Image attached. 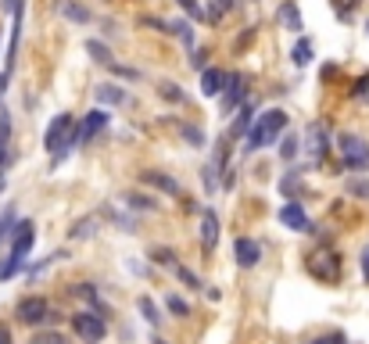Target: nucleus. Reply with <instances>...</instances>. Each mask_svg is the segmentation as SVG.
<instances>
[{
	"label": "nucleus",
	"instance_id": "f257e3e1",
	"mask_svg": "<svg viewBox=\"0 0 369 344\" xmlns=\"http://www.w3.org/2000/svg\"><path fill=\"white\" fill-rule=\"evenodd\" d=\"M284 130H287V115H284L280 108L262 111V115L255 118V126L248 130V151H262V147L276 144Z\"/></svg>",
	"mask_w": 369,
	"mask_h": 344
},
{
	"label": "nucleus",
	"instance_id": "f03ea898",
	"mask_svg": "<svg viewBox=\"0 0 369 344\" xmlns=\"http://www.w3.org/2000/svg\"><path fill=\"white\" fill-rule=\"evenodd\" d=\"M305 269H309V276L319 280V284H337V280H341V255L330 252V247H316V252H309V259H305Z\"/></svg>",
	"mask_w": 369,
	"mask_h": 344
},
{
	"label": "nucleus",
	"instance_id": "7ed1b4c3",
	"mask_svg": "<svg viewBox=\"0 0 369 344\" xmlns=\"http://www.w3.org/2000/svg\"><path fill=\"white\" fill-rule=\"evenodd\" d=\"M69 144H76V118H72V115H57L50 126H47L43 147H47L50 154H61Z\"/></svg>",
	"mask_w": 369,
	"mask_h": 344
},
{
	"label": "nucleus",
	"instance_id": "20e7f679",
	"mask_svg": "<svg viewBox=\"0 0 369 344\" xmlns=\"http://www.w3.org/2000/svg\"><path fill=\"white\" fill-rule=\"evenodd\" d=\"M72 330H76L79 340L97 344V340L108 333V323H104L101 312H76V316H72Z\"/></svg>",
	"mask_w": 369,
	"mask_h": 344
},
{
	"label": "nucleus",
	"instance_id": "39448f33",
	"mask_svg": "<svg viewBox=\"0 0 369 344\" xmlns=\"http://www.w3.org/2000/svg\"><path fill=\"white\" fill-rule=\"evenodd\" d=\"M337 151H341V162L348 165V169H355V172H365L369 169V144L365 140H358V137H341L337 140Z\"/></svg>",
	"mask_w": 369,
	"mask_h": 344
},
{
	"label": "nucleus",
	"instance_id": "423d86ee",
	"mask_svg": "<svg viewBox=\"0 0 369 344\" xmlns=\"http://www.w3.org/2000/svg\"><path fill=\"white\" fill-rule=\"evenodd\" d=\"M15 316H18V323H25V326H40V323L54 319V312H50L47 298H40V294H29V298H22V301H18Z\"/></svg>",
	"mask_w": 369,
	"mask_h": 344
},
{
	"label": "nucleus",
	"instance_id": "0eeeda50",
	"mask_svg": "<svg viewBox=\"0 0 369 344\" xmlns=\"http://www.w3.org/2000/svg\"><path fill=\"white\" fill-rule=\"evenodd\" d=\"M305 140H309V162L319 165L326 158V147H330V137H326V122H312L309 133H305Z\"/></svg>",
	"mask_w": 369,
	"mask_h": 344
},
{
	"label": "nucleus",
	"instance_id": "6e6552de",
	"mask_svg": "<svg viewBox=\"0 0 369 344\" xmlns=\"http://www.w3.org/2000/svg\"><path fill=\"white\" fill-rule=\"evenodd\" d=\"M108 130V111H90L86 118H83V126L76 130V144H90V140H94V137H101Z\"/></svg>",
	"mask_w": 369,
	"mask_h": 344
},
{
	"label": "nucleus",
	"instance_id": "1a4fd4ad",
	"mask_svg": "<svg viewBox=\"0 0 369 344\" xmlns=\"http://www.w3.org/2000/svg\"><path fill=\"white\" fill-rule=\"evenodd\" d=\"M33 240H36V226L29 223V219H22V223L15 226V244H11V259H22L33 252Z\"/></svg>",
	"mask_w": 369,
	"mask_h": 344
},
{
	"label": "nucleus",
	"instance_id": "9d476101",
	"mask_svg": "<svg viewBox=\"0 0 369 344\" xmlns=\"http://www.w3.org/2000/svg\"><path fill=\"white\" fill-rule=\"evenodd\" d=\"M244 83H248V79H244L240 72H230V76H226V86H223V115H230V111L244 101V90H248Z\"/></svg>",
	"mask_w": 369,
	"mask_h": 344
},
{
	"label": "nucleus",
	"instance_id": "9b49d317",
	"mask_svg": "<svg viewBox=\"0 0 369 344\" xmlns=\"http://www.w3.org/2000/svg\"><path fill=\"white\" fill-rule=\"evenodd\" d=\"M280 223L287 226V230H298V233H309L312 226H309V215H305V208L298 205V201H287L284 208H280Z\"/></svg>",
	"mask_w": 369,
	"mask_h": 344
},
{
	"label": "nucleus",
	"instance_id": "f8f14e48",
	"mask_svg": "<svg viewBox=\"0 0 369 344\" xmlns=\"http://www.w3.org/2000/svg\"><path fill=\"white\" fill-rule=\"evenodd\" d=\"M233 252H237V266H240V269H255L258 259H262V247H258L251 237H237Z\"/></svg>",
	"mask_w": 369,
	"mask_h": 344
},
{
	"label": "nucleus",
	"instance_id": "ddd939ff",
	"mask_svg": "<svg viewBox=\"0 0 369 344\" xmlns=\"http://www.w3.org/2000/svg\"><path fill=\"white\" fill-rule=\"evenodd\" d=\"M215 244H219V215L204 212L201 215V247H204V255L215 252Z\"/></svg>",
	"mask_w": 369,
	"mask_h": 344
},
{
	"label": "nucleus",
	"instance_id": "4468645a",
	"mask_svg": "<svg viewBox=\"0 0 369 344\" xmlns=\"http://www.w3.org/2000/svg\"><path fill=\"white\" fill-rule=\"evenodd\" d=\"M223 83H226L223 69H204V72H201V93H204V97H219Z\"/></svg>",
	"mask_w": 369,
	"mask_h": 344
},
{
	"label": "nucleus",
	"instance_id": "2eb2a0df",
	"mask_svg": "<svg viewBox=\"0 0 369 344\" xmlns=\"http://www.w3.org/2000/svg\"><path fill=\"white\" fill-rule=\"evenodd\" d=\"M144 179H147L151 186H158V191H165V194H179V183H176L172 176H162V172H155V169H147Z\"/></svg>",
	"mask_w": 369,
	"mask_h": 344
},
{
	"label": "nucleus",
	"instance_id": "dca6fc26",
	"mask_svg": "<svg viewBox=\"0 0 369 344\" xmlns=\"http://www.w3.org/2000/svg\"><path fill=\"white\" fill-rule=\"evenodd\" d=\"M8 140H11V115L0 111V165L8 162Z\"/></svg>",
	"mask_w": 369,
	"mask_h": 344
},
{
	"label": "nucleus",
	"instance_id": "f3484780",
	"mask_svg": "<svg viewBox=\"0 0 369 344\" xmlns=\"http://www.w3.org/2000/svg\"><path fill=\"white\" fill-rule=\"evenodd\" d=\"M15 208H4V212H0V244H4V237H11L15 233Z\"/></svg>",
	"mask_w": 369,
	"mask_h": 344
},
{
	"label": "nucleus",
	"instance_id": "a211bd4d",
	"mask_svg": "<svg viewBox=\"0 0 369 344\" xmlns=\"http://www.w3.org/2000/svg\"><path fill=\"white\" fill-rule=\"evenodd\" d=\"M291 54H294V65H309V61H312V43L309 40H298Z\"/></svg>",
	"mask_w": 369,
	"mask_h": 344
},
{
	"label": "nucleus",
	"instance_id": "6ab92c4d",
	"mask_svg": "<svg viewBox=\"0 0 369 344\" xmlns=\"http://www.w3.org/2000/svg\"><path fill=\"white\" fill-rule=\"evenodd\" d=\"M280 22H284L287 29H301V18H298V8L291 4V0H287V4H280Z\"/></svg>",
	"mask_w": 369,
	"mask_h": 344
},
{
	"label": "nucleus",
	"instance_id": "aec40b11",
	"mask_svg": "<svg viewBox=\"0 0 369 344\" xmlns=\"http://www.w3.org/2000/svg\"><path fill=\"white\" fill-rule=\"evenodd\" d=\"M97 101H108V104H118V101H126V93H122L118 86H111V83H108V86H101V90H97Z\"/></svg>",
	"mask_w": 369,
	"mask_h": 344
},
{
	"label": "nucleus",
	"instance_id": "412c9836",
	"mask_svg": "<svg viewBox=\"0 0 369 344\" xmlns=\"http://www.w3.org/2000/svg\"><path fill=\"white\" fill-rule=\"evenodd\" d=\"M251 115H255V108L244 104V108H240V118L233 122V133H248V130H251Z\"/></svg>",
	"mask_w": 369,
	"mask_h": 344
},
{
	"label": "nucleus",
	"instance_id": "4be33fe9",
	"mask_svg": "<svg viewBox=\"0 0 369 344\" xmlns=\"http://www.w3.org/2000/svg\"><path fill=\"white\" fill-rule=\"evenodd\" d=\"M86 50L94 54V61H101V65H111V50L104 47V43H97V40H90L86 43Z\"/></svg>",
	"mask_w": 369,
	"mask_h": 344
},
{
	"label": "nucleus",
	"instance_id": "5701e85b",
	"mask_svg": "<svg viewBox=\"0 0 369 344\" xmlns=\"http://www.w3.org/2000/svg\"><path fill=\"white\" fill-rule=\"evenodd\" d=\"M151 259H155L158 266H176V255L169 252V247H151Z\"/></svg>",
	"mask_w": 369,
	"mask_h": 344
},
{
	"label": "nucleus",
	"instance_id": "b1692460",
	"mask_svg": "<svg viewBox=\"0 0 369 344\" xmlns=\"http://www.w3.org/2000/svg\"><path fill=\"white\" fill-rule=\"evenodd\" d=\"M140 312H144V319L147 323H158L162 316H158V308H155V301H151V298H140Z\"/></svg>",
	"mask_w": 369,
	"mask_h": 344
},
{
	"label": "nucleus",
	"instance_id": "393cba45",
	"mask_svg": "<svg viewBox=\"0 0 369 344\" xmlns=\"http://www.w3.org/2000/svg\"><path fill=\"white\" fill-rule=\"evenodd\" d=\"M230 8H233L230 0H211V11H208V18H211V22H219V18H223Z\"/></svg>",
	"mask_w": 369,
	"mask_h": 344
},
{
	"label": "nucleus",
	"instance_id": "a878e982",
	"mask_svg": "<svg viewBox=\"0 0 369 344\" xmlns=\"http://www.w3.org/2000/svg\"><path fill=\"white\" fill-rule=\"evenodd\" d=\"M65 15H69L72 22H90V11L79 8V4H65Z\"/></svg>",
	"mask_w": 369,
	"mask_h": 344
},
{
	"label": "nucleus",
	"instance_id": "bb28decb",
	"mask_svg": "<svg viewBox=\"0 0 369 344\" xmlns=\"http://www.w3.org/2000/svg\"><path fill=\"white\" fill-rule=\"evenodd\" d=\"M176 273H179V280H183V284H187L190 291H197V287H201V280H197V276H194L190 269H183V266H176Z\"/></svg>",
	"mask_w": 369,
	"mask_h": 344
},
{
	"label": "nucleus",
	"instance_id": "cd10ccee",
	"mask_svg": "<svg viewBox=\"0 0 369 344\" xmlns=\"http://www.w3.org/2000/svg\"><path fill=\"white\" fill-rule=\"evenodd\" d=\"M22 266H25V262H22V259H8V262H4V266H0V280H8V276H15V273H18V269H22Z\"/></svg>",
	"mask_w": 369,
	"mask_h": 344
},
{
	"label": "nucleus",
	"instance_id": "c85d7f7f",
	"mask_svg": "<svg viewBox=\"0 0 369 344\" xmlns=\"http://www.w3.org/2000/svg\"><path fill=\"white\" fill-rule=\"evenodd\" d=\"M165 305H169V308L176 312V316H190V308H187V301H179L176 294H169V298H165Z\"/></svg>",
	"mask_w": 369,
	"mask_h": 344
},
{
	"label": "nucleus",
	"instance_id": "c756f323",
	"mask_svg": "<svg viewBox=\"0 0 369 344\" xmlns=\"http://www.w3.org/2000/svg\"><path fill=\"white\" fill-rule=\"evenodd\" d=\"M280 154H284V158H294V154H298V140H294V137H284V147H280Z\"/></svg>",
	"mask_w": 369,
	"mask_h": 344
},
{
	"label": "nucleus",
	"instance_id": "7c9ffc66",
	"mask_svg": "<svg viewBox=\"0 0 369 344\" xmlns=\"http://www.w3.org/2000/svg\"><path fill=\"white\" fill-rule=\"evenodd\" d=\"M162 97H169V101H179L183 93L176 90V83H162Z\"/></svg>",
	"mask_w": 369,
	"mask_h": 344
},
{
	"label": "nucleus",
	"instance_id": "2f4dec72",
	"mask_svg": "<svg viewBox=\"0 0 369 344\" xmlns=\"http://www.w3.org/2000/svg\"><path fill=\"white\" fill-rule=\"evenodd\" d=\"M36 344H65V337L61 333H43V337H36Z\"/></svg>",
	"mask_w": 369,
	"mask_h": 344
},
{
	"label": "nucleus",
	"instance_id": "473e14b6",
	"mask_svg": "<svg viewBox=\"0 0 369 344\" xmlns=\"http://www.w3.org/2000/svg\"><path fill=\"white\" fill-rule=\"evenodd\" d=\"M284 191H287V194H298V172H291V176L284 179Z\"/></svg>",
	"mask_w": 369,
	"mask_h": 344
},
{
	"label": "nucleus",
	"instance_id": "72a5a7b5",
	"mask_svg": "<svg viewBox=\"0 0 369 344\" xmlns=\"http://www.w3.org/2000/svg\"><path fill=\"white\" fill-rule=\"evenodd\" d=\"M309 344H344V333H333V337H319V340H309Z\"/></svg>",
	"mask_w": 369,
	"mask_h": 344
},
{
	"label": "nucleus",
	"instance_id": "f704fd0d",
	"mask_svg": "<svg viewBox=\"0 0 369 344\" xmlns=\"http://www.w3.org/2000/svg\"><path fill=\"white\" fill-rule=\"evenodd\" d=\"M365 90H369V72H365V76H362L358 83H355V97H362V93H365Z\"/></svg>",
	"mask_w": 369,
	"mask_h": 344
},
{
	"label": "nucleus",
	"instance_id": "c9c22d12",
	"mask_svg": "<svg viewBox=\"0 0 369 344\" xmlns=\"http://www.w3.org/2000/svg\"><path fill=\"white\" fill-rule=\"evenodd\" d=\"M179 8L190 11V15H197V0H179Z\"/></svg>",
	"mask_w": 369,
	"mask_h": 344
},
{
	"label": "nucleus",
	"instance_id": "e433bc0d",
	"mask_svg": "<svg viewBox=\"0 0 369 344\" xmlns=\"http://www.w3.org/2000/svg\"><path fill=\"white\" fill-rule=\"evenodd\" d=\"M190 65H194V69H204V50H197V54L190 57Z\"/></svg>",
	"mask_w": 369,
	"mask_h": 344
},
{
	"label": "nucleus",
	"instance_id": "4c0bfd02",
	"mask_svg": "<svg viewBox=\"0 0 369 344\" xmlns=\"http://www.w3.org/2000/svg\"><path fill=\"white\" fill-rule=\"evenodd\" d=\"M0 344H11V330L4 323H0Z\"/></svg>",
	"mask_w": 369,
	"mask_h": 344
},
{
	"label": "nucleus",
	"instance_id": "58836bf2",
	"mask_svg": "<svg viewBox=\"0 0 369 344\" xmlns=\"http://www.w3.org/2000/svg\"><path fill=\"white\" fill-rule=\"evenodd\" d=\"M362 273H365V280H369V247H365V255H362Z\"/></svg>",
	"mask_w": 369,
	"mask_h": 344
},
{
	"label": "nucleus",
	"instance_id": "ea45409f",
	"mask_svg": "<svg viewBox=\"0 0 369 344\" xmlns=\"http://www.w3.org/2000/svg\"><path fill=\"white\" fill-rule=\"evenodd\" d=\"M155 344H165V340H162V337H155Z\"/></svg>",
	"mask_w": 369,
	"mask_h": 344
},
{
	"label": "nucleus",
	"instance_id": "a19ab883",
	"mask_svg": "<svg viewBox=\"0 0 369 344\" xmlns=\"http://www.w3.org/2000/svg\"><path fill=\"white\" fill-rule=\"evenodd\" d=\"M33 344H36V340H33Z\"/></svg>",
	"mask_w": 369,
	"mask_h": 344
}]
</instances>
